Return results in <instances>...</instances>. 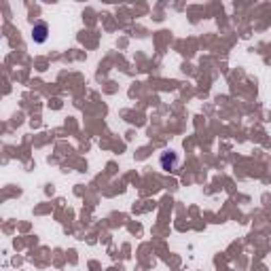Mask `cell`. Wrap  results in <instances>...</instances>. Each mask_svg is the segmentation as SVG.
<instances>
[{"label":"cell","instance_id":"6da1fadb","mask_svg":"<svg viewBox=\"0 0 271 271\" xmlns=\"http://www.w3.org/2000/svg\"><path fill=\"white\" fill-rule=\"evenodd\" d=\"M159 163H161V167H163L165 172H174V170L178 167V157H176V153H174V151H165V153H161Z\"/></svg>","mask_w":271,"mask_h":271},{"label":"cell","instance_id":"7a4b0ae2","mask_svg":"<svg viewBox=\"0 0 271 271\" xmlns=\"http://www.w3.org/2000/svg\"><path fill=\"white\" fill-rule=\"evenodd\" d=\"M47 36H49V25L45 23V22L34 23V28H32V41L41 45V43L47 41Z\"/></svg>","mask_w":271,"mask_h":271}]
</instances>
